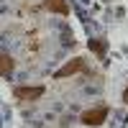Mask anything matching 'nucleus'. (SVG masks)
<instances>
[{
	"label": "nucleus",
	"mask_w": 128,
	"mask_h": 128,
	"mask_svg": "<svg viewBox=\"0 0 128 128\" xmlns=\"http://www.w3.org/2000/svg\"><path fill=\"white\" fill-rule=\"evenodd\" d=\"M108 113H110L108 105L90 108V110H84V113L80 115V123H82V126H102L105 120H108Z\"/></svg>",
	"instance_id": "obj_1"
},
{
	"label": "nucleus",
	"mask_w": 128,
	"mask_h": 128,
	"mask_svg": "<svg viewBox=\"0 0 128 128\" xmlns=\"http://www.w3.org/2000/svg\"><path fill=\"white\" fill-rule=\"evenodd\" d=\"M46 92L44 84H34V87H26V84H18V87H13V95H16V100L20 102H36L41 95Z\"/></svg>",
	"instance_id": "obj_2"
},
{
	"label": "nucleus",
	"mask_w": 128,
	"mask_h": 128,
	"mask_svg": "<svg viewBox=\"0 0 128 128\" xmlns=\"http://www.w3.org/2000/svg\"><path fill=\"white\" fill-rule=\"evenodd\" d=\"M84 59L82 56H74V59H69L67 64H64L62 69H56L54 72V80H64V77H72V74H80V72H84Z\"/></svg>",
	"instance_id": "obj_3"
},
{
	"label": "nucleus",
	"mask_w": 128,
	"mask_h": 128,
	"mask_svg": "<svg viewBox=\"0 0 128 128\" xmlns=\"http://www.w3.org/2000/svg\"><path fill=\"white\" fill-rule=\"evenodd\" d=\"M44 8L49 10V13H56V16H69L67 0H44Z\"/></svg>",
	"instance_id": "obj_4"
},
{
	"label": "nucleus",
	"mask_w": 128,
	"mask_h": 128,
	"mask_svg": "<svg viewBox=\"0 0 128 128\" xmlns=\"http://www.w3.org/2000/svg\"><path fill=\"white\" fill-rule=\"evenodd\" d=\"M13 69H16V59L10 54H3V51H0V77H10Z\"/></svg>",
	"instance_id": "obj_5"
},
{
	"label": "nucleus",
	"mask_w": 128,
	"mask_h": 128,
	"mask_svg": "<svg viewBox=\"0 0 128 128\" xmlns=\"http://www.w3.org/2000/svg\"><path fill=\"white\" fill-rule=\"evenodd\" d=\"M87 46H90L92 54H98V56L102 59V56H105V49H108V41H105V38H90Z\"/></svg>",
	"instance_id": "obj_6"
},
{
	"label": "nucleus",
	"mask_w": 128,
	"mask_h": 128,
	"mask_svg": "<svg viewBox=\"0 0 128 128\" xmlns=\"http://www.w3.org/2000/svg\"><path fill=\"white\" fill-rule=\"evenodd\" d=\"M123 102H126V105H128V87H126V90H123Z\"/></svg>",
	"instance_id": "obj_7"
}]
</instances>
